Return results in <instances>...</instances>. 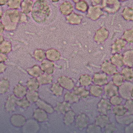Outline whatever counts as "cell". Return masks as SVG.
I'll return each instance as SVG.
<instances>
[{
  "label": "cell",
  "instance_id": "cell-24",
  "mask_svg": "<svg viewBox=\"0 0 133 133\" xmlns=\"http://www.w3.org/2000/svg\"><path fill=\"white\" fill-rule=\"evenodd\" d=\"M64 99L65 101L68 102L69 103H75L78 102L80 100V97L73 92L67 91L65 94Z\"/></svg>",
  "mask_w": 133,
  "mask_h": 133
},
{
  "label": "cell",
  "instance_id": "cell-12",
  "mask_svg": "<svg viewBox=\"0 0 133 133\" xmlns=\"http://www.w3.org/2000/svg\"><path fill=\"white\" fill-rule=\"evenodd\" d=\"M34 118L39 123L46 121L48 119V116L46 112L39 108L34 111L33 113Z\"/></svg>",
  "mask_w": 133,
  "mask_h": 133
},
{
  "label": "cell",
  "instance_id": "cell-35",
  "mask_svg": "<svg viewBox=\"0 0 133 133\" xmlns=\"http://www.w3.org/2000/svg\"><path fill=\"white\" fill-rule=\"evenodd\" d=\"M12 50V44L10 42L4 41L0 44V52L3 54H8Z\"/></svg>",
  "mask_w": 133,
  "mask_h": 133
},
{
  "label": "cell",
  "instance_id": "cell-11",
  "mask_svg": "<svg viewBox=\"0 0 133 133\" xmlns=\"http://www.w3.org/2000/svg\"><path fill=\"white\" fill-rule=\"evenodd\" d=\"M40 68L43 72L51 75L54 72L55 65L52 61L48 59H44L42 61Z\"/></svg>",
  "mask_w": 133,
  "mask_h": 133
},
{
  "label": "cell",
  "instance_id": "cell-37",
  "mask_svg": "<svg viewBox=\"0 0 133 133\" xmlns=\"http://www.w3.org/2000/svg\"><path fill=\"white\" fill-rule=\"evenodd\" d=\"M112 79V82L114 83V84L118 87L121 85V84L123 83L124 80L123 76L120 72H117L114 74Z\"/></svg>",
  "mask_w": 133,
  "mask_h": 133
},
{
  "label": "cell",
  "instance_id": "cell-32",
  "mask_svg": "<svg viewBox=\"0 0 133 133\" xmlns=\"http://www.w3.org/2000/svg\"><path fill=\"white\" fill-rule=\"evenodd\" d=\"M103 93V89L101 86L96 84L91 85L90 88V93L95 97H99Z\"/></svg>",
  "mask_w": 133,
  "mask_h": 133
},
{
  "label": "cell",
  "instance_id": "cell-9",
  "mask_svg": "<svg viewBox=\"0 0 133 133\" xmlns=\"http://www.w3.org/2000/svg\"><path fill=\"white\" fill-rule=\"evenodd\" d=\"M112 105L108 100L103 98L101 99L97 104V110L98 112L103 114H108V112L111 111Z\"/></svg>",
  "mask_w": 133,
  "mask_h": 133
},
{
  "label": "cell",
  "instance_id": "cell-34",
  "mask_svg": "<svg viewBox=\"0 0 133 133\" xmlns=\"http://www.w3.org/2000/svg\"><path fill=\"white\" fill-rule=\"evenodd\" d=\"M26 98L30 103L35 102L39 98L38 92L37 91L29 90L26 94Z\"/></svg>",
  "mask_w": 133,
  "mask_h": 133
},
{
  "label": "cell",
  "instance_id": "cell-45",
  "mask_svg": "<svg viewBox=\"0 0 133 133\" xmlns=\"http://www.w3.org/2000/svg\"><path fill=\"white\" fill-rule=\"evenodd\" d=\"M122 102H123V98L117 96V95L111 97V98L110 99V103L114 106L120 104Z\"/></svg>",
  "mask_w": 133,
  "mask_h": 133
},
{
  "label": "cell",
  "instance_id": "cell-16",
  "mask_svg": "<svg viewBox=\"0 0 133 133\" xmlns=\"http://www.w3.org/2000/svg\"><path fill=\"white\" fill-rule=\"evenodd\" d=\"M71 109L70 103L66 101L58 102L57 106L54 108V110L59 114H65Z\"/></svg>",
  "mask_w": 133,
  "mask_h": 133
},
{
  "label": "cell",
  "instance_id": "cell-42",
  "mask_svg": "<svg viewBox=\"0 0 133 133\" xmlns=\"http://www.w3.org/2000/svg\"><path fill=\"white\" fill-rule=\"evenodd\" d=\"M21 3V0H8L6 4L11 9H17L19 8Z\"/></svg>",
  "mask_w": 133,
  "mask_h": 133
},
{
  "label": "cell",
  "instance_id": "cell-55",
  "mask_svg": "<svg viewBox=\"0 0 133 133\" xmlns=\"http://www.w3.org/2000/svg\"><path fill=\"white\" fill-rule=\"evenodd\" d=\"M2 15H3V12L2 10H0V19H2Z\"/></svg>",
  "mask_w": 133,
  "mask_h": 133
},
{
  "label": "cell",
  "instance_id": "cell-3",
  "mask_svg": "<svg viewBox=\"0 0 133 133\" xmlns=\"http://www.w3.org/2000/svg\"><path fill=\"white\" fill-rule=\"evenodd\" d=\"M119 87L118 92L122 98L127 100L133 99V83L127 81Z\"/></svg>",
  "mask_w": 133,
  "mask_h": 133
},
{
  "label": "cell",
  "instance_id": "cell-27",
  "mask_svg": "<svg viewBox=\"0 0 133 133\" xmlns=\"http://www.w3.org/2000/svg\"><path fill=\"white\" fill-rule=\"evenodd\" d=\"M27 92V89L25 86L21 84H18L14 88V95L17 97H22L24 96Z\"/></svg>",
  "mask_w": 133,
  "mask_h": 133
},
{
  "label": "cell",
  "instance_id": "cell-14",
  "mask_svg": "<svg viewBox=\"0 0 133 133\" xmlns=\"http://www.w3.org/2000/svg\"><path fill=\"white\" fill-rule=\"evenodd\" d=\"M35 104L38 108L44 110L47 114H53L55 111L54 108L52 106L41 99L39 98V99L35 102Z\"/></svg>",
  "mask_w": 133,
  "mask_h": 133
},
{
  "label": "cell",
  "instance_id": "cell-44",
  "mask_svg": "<svg viewBox=\"0 0 133 133\" xmlns=\"http://www.w3.org/2000/svg\"><path fill=\"white\" fill-rule=\"evenodd\" d=\"M108 36V33L106 32L102 31L99 32L96 34V35L95 37V39L96 41L102 42L104 41V40H105L107 38Z\"/></svg>",
  "mask_w": 133,
  "mask_h": 133
},
{
  "label": "cell",
  "instance_id": "cell-38",
  "mask_svg": "<svg viewBox=\"0 0 133 133\" xmlns=\"http://www.w3.org/2000/svg\"><path fill=\"white\" fill-rule=\"evenodd\" d=\"M10 83L8 79L2 78L0 80V94L5 93L9 88Z\"/></svg>",
  "mask_w": 133,
  "mask_h": 133
},
{
  "label": "cell",
  "instance_id": "cell-17",
  "mask_svg": "<svg viewBox=\"0 0 133 133\" xmlns=\"http://www.w3.org/2000/svg\"><path fill=\"white\" fill-rule=\"evenodd\" d=\"M45 56L48 60L50 61H58L61 57V54L58 51L54 49H49L46 51Z\"/></svg>",
  "mask_w": 133,
  "mask_h": 133
},
{
  "label": "cell",
  "instance_id": "cell-39",
  "mask_svg": "<svg viewBox=\"0 0 133 133\" xmlns=\"http://www.w3.org/2000/svg\"><path fill=\"white\" fill-rule=\"evenodd\" d=\"M86 132L88 133H102V128L96 124H90L86 127Z\"/></svg>",
  "mask_w": 133,
  "mask_h": 133
},
{
  "label": "cell",
  "instance_id": "cell-5",
  "mask_svg": "<svg viewBox=\"0 0 133 133\" xmlns=\"http://www.w3.org/2000/svg\"><path fill=\"white\" fill-rule=\"evenodd\" d=\"M89 121V118L86 114L84 113L79 114L75 117V119L76 126L80 130H82L87 126Z\"/></svg>",
  "mask_w": 133,
  "mask_h": 133
},
{
  "label": "cell",
  "instance_id": "cell-26",
  "mask_svg": "<svg viewBox=\"0 0 133 133\" xmlns=\"http://www.w3.org/2000/svg\"><path fill=\"white\" fill-rule=\"evenodd\" d=\"M32 5L33 2L31 0H23L20 5L22 12L25 14H29L31 11Z\"/></svg>",
  "mask_w": 133,
  "mask_h": 133
},
{
  "label": "cell",
  "instance_id": "cell-1",
  "mask_svg": "<svg viewBox=\"0 0 133 133\" xmlns=\"http://www.w3.org/2000/svg\"><path fill=\"white\" fill-rule=\"evenodd\" d=\"M2 23L6 31H14L20 23V12L17 9H8L4 12L2 18Z\"/></svg>",
  "mask_w": 133,
  "mask_h": 133
},
{
  "label": "cell",
  "instance_id": "cell-4",
  "mask_svg": "<svg viewBox=\"0 0 133 133\" xmlns=\"http://www.w3.org/2000/svg\"><path fill=\"white\" fill-rule=\"evenodd\" d=\"M40 130V126L35 119H29L22 127L23 133H38Z\"/></svg>",
  "mask_w": 133,
  "mask_h": 133
},
{
  "label": "cell",
  "instance_id": "cell-22",
  "mask_svg": "<svg viewBox=\"0 0 133 133\" xmlns=\"http://www.w3.org/2000/svg\"><path fill=\"white\" fill-rule=\"evenodd\" d=\"M116 120L117 123H119L123 125H128L129 123L133 122V114H130L129 115L125 116H116Z\"/></svg>",
  "mask_w": 133,
  "mask_h": 133
},
{
  "label": "cell",
  "instance_id": "cell-28",
  "mask_svg": "<svg viewBox=\"0 0 133 133\" xmlns=\"http://www.w3.org/2000/svg\"><path fill=\"white\" fill-rule=\"evenodd\" d=\"M123 56L119 53H116L111 57V63H112L116 66L122 67L124 65L123 64Z\"/></svg>",
  "mask_w": 133,
  "mask_h": 133
},
{
  "label": "cell",
  "instance_id": "cell-15",
  "mask_svg": "<svg viewBox=\"0 0 133 133\" xmlns=\"http://www.w3.org/2000/svg\"><path fill=\"white\" fill-rule=\"evenodd\" d=\"M17 100V98L15 95H12L8 97L5 105V109L7 112H14L15 110Z\"/></svg>",
  "mask_w": 133,
  "mask_h": 133
},
{
  "label": "cell",
  "instance_id": "cell-53",
  "mask_svg": "<svg viewBox=\"0 0 133 133\" xmlns=\"http://www.w3.org/2000/svg\"><path fill=\"white\" fill-rule=\"evenodd\" d=\"M8 0H0V6H3L6 4Z\"/></svg>",
  "mask_w": 133,
  "mask_h": 133
},
{
  "label": "cell",
  "instance_id": "cell-31",
  "mask_svg": "<svg viewBox=\"0 0 133 133\" xmlns=\"http://www.w3.org/2000/svg\"><path fill=\"white\" fill-rule=\"evenodd\" d=\"M27 71L30 75L34 77H38L44 72L41 70L40 66L38 65H35L31 68L28 69Z\"/></svg>",
  "mask_w": 133,
  "mask_h": 133
},
{
  "label": "cell",
  "instance_id": "cell-20",
  "mask_svg": "<svg viewBox=\"0 0 133 133\" xmlns=\"http://www.w3.org/2000/svg\"><path fill=\"white\" fill-rule=\"evenodd\" d=\"M76 114L75 112L71 109L65 114L63 118V122L66 125H71L75 121Z\"/></svg>",
  "mask_w": 133,
  "mask_h": 133
},
{
  "label": "cell",
  "instance_id": "cell-2",
  "mask_svg": "<svg viewBox=\"0 0 133 133\" xmlns=\"http://www.w3.org/2000/svg\"><path fill=\"white\" fill-rule=\"evenodd\" d=\"M49 14V8L45 0H38L32 7V16L37 22L44 21Z\"/></svg>",
  "mask_w": 133,
  "mask_h": 133
},
{
  "label": "cell",
  "instance_id": "cell-30",
  "mask_svg": "<svg viewBox=\"0 0 133 133\" xmlns=\"http://www.w3.org/2000/svg\"><path fill=\"white\" fill-rule=\"evenodd\" d=\"M112 112L116 116H123L127 112V110L124 106L120 104L115 105L112 108Z\"/></svg>",
  "mask_w": 133,
  "mask_h": 133
},
{
  "label": "cell",
  "instance_id": "cell-43",
  "mask_svg": "<svg viewBox=\"0 0 133 133\" xmlns=\"http://www.w3.org/2000/svg\"><path fill=\"white\" fill-rule=\"evenodd\" d=\"M17 105L19 106L20 108H26L29 107L30 106V102L27 99L26 97L20 99L19 100H17L16 102Z\"/></svg>",
  "mask_w": 133,
  "mask_h": 133
},
{
  "label": "cell",
  "instance_id": "cell-19",
  "mask_svg": "<svg viewBox=\"0 0 133 133\" xmlns=\"http://www.w3.org/2000/svg\"><path fill=\"white\" fill-rule=\"evenodd\" d=\"M110 123L109 117L106 114H100L96 117L95 124L102 128H104Z\"/></svg>",
  "mask_w": 133,
  "mask_h": 133
},
{
  "label": "cell",
  "instance_id": "cell-50",
  "mask_svg": "<svg viewBox=\"0 0 133 133\" xmlns=\"http://www.w3.org/2000/svg\"><path fill=\"white\" fill-rule=\"evenodd\" d=\"M8 59V57L5 55V54L0 52V63H3Z\"/></svg>",
  "mask_w": 133,
  "mask_h": 133
},
{
  "label": "cell",
  "instance_id": "cell-29",
  "mask_svg": "<svg viewBox=\"0 0 133 133\" xmlns=\"http://www.w3.org/2000/svg\"><path fill=\"white\" fill-rule=\"evenodd\" d=\"M26 86L29 90L36 91L39 87V84L37 78H30L27 82Z\"/></svg>",
  "mask_w": 133,
  "mask_h": 133
},
{
  "label": "cell",
  "instance_id": "cell-49",
  "mask_svg": "<svg viewBox=\"0 0 133 133\" xmlns=\"http://www.w3.org/2000/svg\"><path fill=\"white\" fill-rule=\"evenodd\" d=\"M27 21V17L26 16L25 14H24L22 12H20V23H23V22H26Z\"/></svg>",
  "mask_w": 133,
  "mask_h": 133
},
{
  "label": "cell",
  "instance_id": "cell-46",
  "mask_svg": "<svg viewBox=\"0 0 133 133\" xmlns=\"http://www.w3.org/2000/svg\"><path fill=\"white\" fill-rule=\"evenodd\" d=\"M105 133H112L116 130L117 128L115 125L114 123H108L105 127Z\"/></svg>",
  "mask_w": 133,
  "mask_h": 133
},
{
  "label": "cell",
  "instance_id": "cell-21",
  "mask_svg": "<svg viewBox=\"0 0 133 133\" xmlns=\"http://www.w3.org/2000/svg\"><path fill=\"white\" fill-rule=\"evenodd\" d=\"M123 64L129 67L133 66V51L128 50L126 51L125 52L123 53Z\"/></svg>",
  "mask_w": 133,
  "mask_h": 133
},
{
  "label": "cell",
  "instance_id": "cell-8",
  "mask_svg": "<svg viewBox=\"0 0 133 133\" xmlns=\"http://www.w3.org/2000/svg\"><path fill=\"white\" fill-rule=\"evenodd\" d=\"M108 78V77L105 72H96L93 76L92 81L95 84L102 86L107 84Z\"/></svg>",
  "mask_w": 133,
  "mask_h": 133
},
{
  "label": "cell",
  "instance_id": "cell-40",
  "mask_svg": "<svg viewBox=\"0 0 133 133\" xmlns=\"http://www.w3.org/2000/svg\"><path fill=\"white\" fill-rule=\"evenodd\" d=\"M125 42L123 40H118L112 46V53H116L120 51L122 48L124 47Z\"/></svg>",
  "mask_w": 133,
  "mask_h": 133
},
{
  "label": "cell",
  "instance_id": "cell-6",
  "mask_svg": "<svg viewBox=\"0 0 133 133\" xmlns=\"http://www.w3.org/2000/svg\"><path fill=\"white\" fill-rule=\"evenodd\" d=\"M59 84L68 90H71L75 87V83L72 78L66 76H62L57 79Z\"/></svg>",
  "mask_w": 133,
  "mask_h": 133
},
{
  "label": "cell",
  "instance_id": "cell-23",
  "mask_svg": "<svg viewBox=\"0 0 133 133\" xmlns=\"http://www.w3.org/2000/svg\"><path fill=\"white\" fill-rule=\"evenodd\" d=\"M53 77L50 74H42L39 75V76L37 77L38 81L39 83V84H51L52 82Z\"/></svg>",
  "mask_w": 133,
  "mask_h": 133
},
{
  "label": "cell",
  "instance_id": "cell-54",
  "mask_svg": "<svg viewBox=\"0 0 133 133\" xmlns=\"http://www.w3.org/2000/svg\"><path fill=\"white\" fill-rule=\"evenodd\" d=\"M4 37H3V36L0 35V44L2 43L3 41H4Z\"/></svg>",
  "mask_w": 133,
  "mask_h": 133
},
{
  "label": "cell",
  "instance_id": "cell-13",
  "mask_svg": "<svg viewBox=\"0 0 133 133\" xmlns=\"http://www.w3.org/2000/svg\"><path fill=\"white\" fill-rule=\"evenodd\" d=\"M26 121L25 117L20 114H15L12 116L10 118V122L12 125L16 127H22Z\"/></svg>",
  "mask_w": 133,
  "mask_h": 133
},
{
  "label": "cell",
  "instance_id": "cell-41",
  "mask_svg": "<svg viewBox=\"0 0 133 133\" xmlns=\"http://www.w3.org/2000/svg\"><path fill=\"white\" fill-rule=\"evenodd\" d=\"M34 56L35 59L41 62L45 58V51L41 49L36 50L34 53Z\"/></svg>",
  "mask_w": 133,
  "mask_h": 133
},
{
  "label": "cell",
  "instance_id": "cell-18",
  "mask_svg": "<svg viewBox=\"0 0 133 133\" xmlns=\"http://www.w3.org/2000/svg\"><path fill=\"white\" fill-rule=\"evenodd\" d=\"M72 92L81 98H86L90 96V91L83 86L74 87Z\"/></svg>",
  "mask_w": 133,
  "mask_h": 133
},
{
  "label": "cell",
  "instance_id": "cell-36",
  "mask_svg": "<svg viewBox=\"0 0 133 133\" xmlns=\"http://www.w3.org/2000/svg\"><path fill=\"white\" fill-rule=\"evenodd\" d=\"M80 84L83 86H87L91 84L92 78L90 75H82L79 78Z\"/></svg>",
  "mask_w": 133,
  "mask_h": 133
},
{
  "label": "cell",
  "instance_id": "cell-48",
  "mask_svg": "<svg viewBox=\"0 0 133 133\" xmlns=\"http://www.w3.org/2000/svg\"><path fill=\"white\" fill-rule=\"evenodd\" d=\"M133 122H132L130 123H129V124L125 127L124 128V132L126 133H133Z\"/></svg>",
  "mask_w": 133,
  "mask_h": 133
},
{
  "label": "cell",
  "instance_id": "cell-33",
  "mask_svg": "<svg viewBox=\"0 0 133 133\" xmlns=\"http://www.w3.org/2000/svg\"><path fill=\"white\" fill-rule=\"evenodd\" d=\"M51 90L55 96H59L63 95L64 88L58 83H56L52 84L51 87Z\"/></svg>",
  "mask_w": 133,
  "mask_h": 133
},
{
  "label": "cell",
  "instance_id": "cell-10",
  "mask_svg": "<svg viewBox=\"0 0 133 133\" xmlns=\"http://www.w3.org/2000/svg\"><path fill=\"white\" fill-rule=\"evenodd\" d=\"M101 69L107 75H114L117 72V66L108 60L104 61L102 64Z\"/></svg>",
  "mask_w": 133,
  "mask_h": 133
},
{
  "label": "cell",
  "instance_id": "cell-47",
  "mask_svg": "<svg viewBox=\"0 0 133 133\" xmlns=\"http://www.w3.org/2000/svg\"><path fill=\"white\" fill-rule=\"evenodd\" d=\"M133 99H132L127 100L125 102V104H124V107L127 109L128 111L129 112L130 114H133Z\"/></svg>",
  "mask_w": 133,
  "mask_h": 133
},
{
  "label": "cell",
  "instance_id": "cell-52",
  "mask_svg": "<svg viewBox=\"0 0 133 133\" xmlns=\"http://www.w3.org/2000/svg\"><path fill=\"white\" fill-rule=\"evenodd\" d=\"M5 30V27L2 22H0V34L2 33Z\"/></svg>",
  "mask_w": 133,
  "mask_h": 133
},
{
  "label": "cell",
  "instance_id": "cell-51",
  "mask_svg": "<svg viewBox=\"0 0 133 133\" xmlns=\"http://www.w3.org/2000/svg\"><path fill=\"white\" fill-rule=\"evenodd\" d=\"M6 66L3 63H0V74H2L6 70Z\"/></svg>",
  "mask_w": 133,
  "mask_h": 133
},
{
  "label": "cell",
  "instance_id": "cell-7",
  "mask_svg": "<svg viewBox=\"0 0 133 133\" xmlns=\"http://www.w3.org/2000/svg\"><path fill=\"white\" fill-rule=\"evenodd\" d=\"M104 89L106 95L108 97H111L113 96L117 95L119 87L114 84L112 81H110L104 86Z\"/></svg>",
  "mask_w": 133,
  "mask_h": 133
},
{
  "label": "cell",
  "instance_id": "cell-25",
  "mask_svg": "<svg viewBox=\"0 0 133 133\" xmlns=\"http://www.w3.org/2000/svg\"><path fill=\"white\" fill-rule=\"evenodd\" d=\"M121 74L123 76L124 80L130 82L133 80V68L131 67L128 66L124 68L122 70Z\"/></svg>",
  "mask_w": 133,
  "mask_h": 133
}]
</instances>
